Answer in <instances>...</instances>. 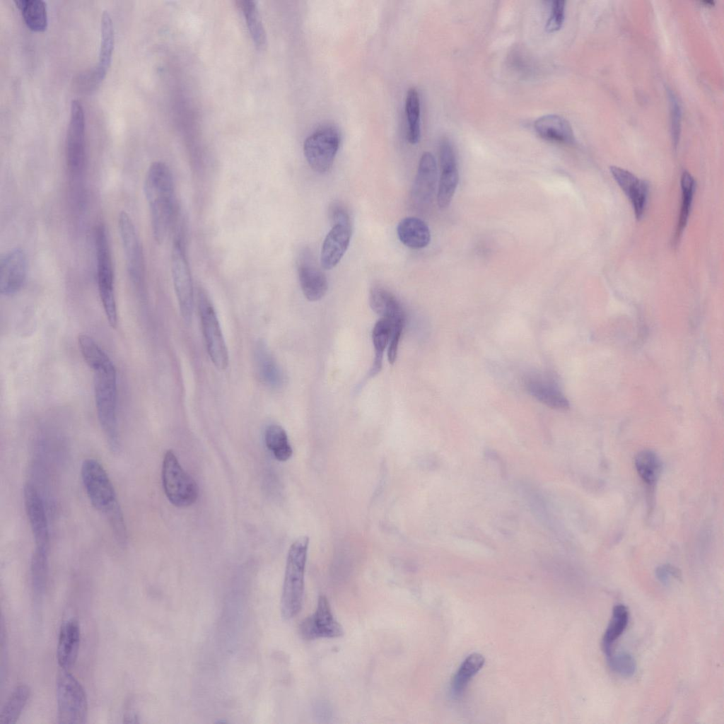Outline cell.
Masks as SVG:
<instances>
[{
  "label": "cell",
  "mask_w": 724,
  "mask_h": 724,
  "mask_svg": "<svg viewBox=\"0 0 724 724\" xmlns=\"http://www.w3.org/2000/svg\"><path fill=\"white\" fill-rule=\"evenodd\" d=\"M23 499L35 547L49 550V527L43 500L36 487L30 483L24 486Z\"/></svg>",
  "instance_id": "15"
},
{
  "label": "cell",
  "mask_w": 724,
  "mask_h": 724,
  "mask_svg": "<svg viewBox=\"0 0 724 724\" xmlns=\"http://www.w3.org/2000/svg\"><path fill=\"white\" fill-rule=\"evenodd\" d=\"M28 272V260L25 252L14 248L5 253L0 261V293L12 296L23 286Z\"/></svg>",
  "instance_id": "16"
},
{
  "label": "cell",
  "mask_w": 724,
  "mask_h": 724,
  "mask_svg": "<svg viewBox=\"0 0 724 724\" xmlns=\"http://www.w3.org/2000/svg\"><path fill=\"white\" fill-rule=\"evenodd\" d=\"M670 103V121L672 143L676 148L679 143L681 132L682 111L680 104L672 93L669 95Z\"/></svg>",
  "instance_id": "42"
},
{
  "label": "cell",
  "mask_w": 724,
  "mask_h": 724,
  "mask_svg": "<svg viewBox=\"0 0 724 724\" xmlns=\"http://www.w3.org/2000/svg\"><path fill=\"white\" fill-rule=\"evenodd\" d=\"M298 263V274L304 296L310 301L320 300L328 289L325 274L314 264L310 253L304 251Z\"/></svg>",
  "instance_id": "19"
},
{
  "label": "cell",
  "mask_w": 724,
  "mask_h": 724,
  "mask_svg": "<svg viewBox=\"0 0 724 724\" xmlns=\"http://www.w3.org/2000/svg\"><path fill=\"white\" fill-rule=\"evenodd\" d=\"M94 392L97 415L100 425L113 451L119 448L117 418V373L108 359L94 369Z\"/></svg>",
  "instance_id": "2"
},
{
  "label": "cell",
  "mask_w": 724,
  "mask_h": 724,
  "mask_svg": "<svg viewBox=\"0 0 724 724\" xmlns=\"http://www.w3.org/2000/svg\"><path fill=\"white\" fill-rule=\"evenodd\" d=\"M197 298L202 330L209 358L217 369L223 370L228 365V352L216 310L201 286L198 288Z\"/></svg>",
  "instance_id": "7"
},
{
  "label": "cell",
  "mask_w": 724,
  "mask_h": 724,
  "mask_svg": "<svg viewBox=\"0 0 724 724\" xmlns=\"http://www.w3.org/2000/svg\"><path fill=\"white\" fill-rule=\"evenodd\" d=\"M629 622V611L622 604L616 605L612 611V617L603 635L602 640V650L606 655L612 653L614 642L625 631Z\"/></svg>",
  "instance_id": "30"
},
{
  "label": "cell",
  "mask_w": 724,
  "mask_h": 724,
  "mask_svg": "<svg viewBox=\"0 0 724 724\" xmlns=\"http://www.w3.org/2000/svg\"><path fill=\"white\" fill-rule=\"evenodd\" d=\"M341 141L337 127L325 124L318 127L304 141L303 153L310 167L316 173L328 172L334 163Z\"/></svg>",
  "instance_id": "8"
},
{
  "label": "cell",
  "mask_w": 724,
  "mask_h": 724,
  "mask_svg": "<svg viewBox=\"0 0 724 724\" xmlns=\"http://www.w3.org/2000/svg\"><path fill=\"white\" fill-rule=\"evenodd\" d=\"M264 440L267 448L279 461H286L292 455V448L285 430L279 425L272 424L267 427Z\"/></svg>",
  "instance_id": "33"
},
{
  "label": "cell",
  "mask_w": 724,
  "mask_h": 724,
  "mask_svg": "<svg viewBox=\"0 0 724 724\" xmlns=\"http://www.w3.org/2000/svg\"><path fill=\"white\" fill-rule=\"evenodd\" d=\"M118 229L129 277L134 284L141 285L145 274L142 247L134 222L126 211L118 216Z\"/></svg>",
  "instance_id": "12"
},
{
  "label": "cell",
  "mask_w": 724,
  "mask_h": 724,
  "mask_svg": "<svg viewBox=\"0 0 724 724\" xmlns=\"http://www.w3.org/2000/svg\"><path fill=\"white\" fill-rule=\"evenodd\" d=\"M144 193L148 204L153 236L161 244L171 226L175 211V194L172 173L160 161L153 163L144 181Z\"/></svg>",
  "instance_id": "1"
},
{
  "label": "cell",
  "mask_w": 724,
  "mask_h": 724,
  "mask_svg": "<svg viewBox=\"0 0 724 724\" xmlns=\"http://www.w3.org/2000/svg\"><path fill=\"white\" fill-rule=\"evenodd\" d=\"M308 545L309 538L301 536L293 542L288 552L281 600L284 619L294 617L302 607Z\"/></svg>",
  "instance_id": "3"
},
{
  "label": "cell",
  "mask_w": 724,
  "mask_h": 724,
  "mask_svg": "<svg viewBox=\"0 0 724 724\" xmlns=\"http://www.w3.org/2000/svg\"><path fill=\"white\" fill-rule=\"evenodd\" d=\"M81 476L93 506L105 515L118 504L113 484L103 466L96 460H83Z\"/></svg>",
  "instance_id": "9"
},
{
  "label": "cell",
  "mask_w": 724,
  "mask_h": 724,
  "mask_svg": "<svg viewBox=\"0 0 724 724\" xmlns=\"http://www.w3.org/2000/svg\"><path fill=\"white\" fill-rule=\"evenodd\" d=\"M30 695L29 687H16L4 704L0 712V724L15 723L20 717Z\"/></svg>",
  "instance_id": "31"
},
{
  "label": "cell",
  "mask_w": 724,
  "mask_h": 724,
  "mask_svg": "<svg viewBox=\"0 0 724 724\" xmlns=\"http://www.w3.org/2000/svg\"><path fill=\"white\" fill-rule=\"evenodd\" d=\"M609 667L624 677H632L636 670V662L634 657L626 652H613L606 656Z\"/></svg>",
  "instance_id": "39"
},
{
  "label": "cell",
  "mask_w": 724,
  "mask_h": 724,
  "mask_svg": "<svg viewBox=\"0 0 724 724\" xmlns=\"http://www.w3.org/2000/svg\"><path fill=\"white\" fill-rule=\"evenodd\" d=\"M484 664V658L479 653H472L467 656L461 664L452 682V693L459 696L477 672Z\"/></svg>",
  "instance_id": "34"
},
{
  "label": "cell",
  "mask_w": 724,
  "mask_h": 724,
  "mask_svg": "<svg viewBox=\"0 0 724 724\" xmlns=\"http://www.w3.org/2000/svg\"><path fill=\"white\" fill-rule=\"evenodd\" d=\"M439 158L441 169L437 194V202L440 209L450 204L459 182V172L455 153L450 142L443 139L439 145Z\"/></svg>",
  "instance_id": "17"
},
{
  "label": "cell",
  "mask_w": 724,
  "mask_h": 724,
  "mask_svg": "<svg viewBox=\"0 0 724 724\" xmlns=\"http://www.w3.org/2000/svg\"><path fill=\"white\" fill-rule=\"evenodd\" d=\"M101 40L97 66L81 75V86L85 91H93L104 79L110 65L115 43L111 16L104 11L101 17Z\"/></svg>",
  "instance_id": "14"
},
{
  "label": "cell",
  "mask_w": 724,
  "mask_h": 724,
  "mask_svg": "<svg viewBox=\"0 0 724 724\" xmlns=\"http://www.w3.org/2000/svg\"><path fill=\"white\" fill-rule=\"evenodd\" d=\"M655 577L658 581L663 585H668L671 578L679 579L681 578L679 570L670 564H664L656 568L655 571Z\"/></svg>",
  "instance_id": "45"
},
{
  "label": "cell",
  "mask_w": 724,
  "mask_h": 724,
  "mask_svg": "<svg viewBox=\"0 0 724 724\" xmlns=\"http://www.w3.org/2000/svg\"><path fill=\"white\" fill-rule=\"evenodd\" d=\"M522 491L535 516L549 525V511L542 496L532 486H524Z\"/></svg>",
  "instance_id": "40"
},
{
  "label": "cell",
  "mask_w": 724,
  "mask_h": 724,
  "mask_svg": "<svg viewBox=\"0 0 724 724\" xmlns=\"http://www.w3.org/2000/svg\"><path fill=\"white\" fill-rule=\"evenodd\" d=\"M162 483L166 497L176 507H188L198 498L195 480L182 467L173 450L165 452L162 464Z\"/></svg>",
  "instance_id": "5"
},
{
  "label": "cell",
  "mask_w": 724,
  "mask_h": 724,
  "mask_svg": "<svg viewBox=\"0 0 724 724\" xmlns=\"http://www.w3.org/2000/svg\"><path fill=\"white\" fill-rule=\"evenodd\" d=\"M240 6L255 45L258 48L262 47L266 43V33L255 2L249 0L240 1Z\"/></svg>",
  "instance_id": "38"
},
{
  "label": "cell",
  "mask_w": 724,
  "mask_h": 724,
  "mask_svg": "<svg viewBox=\"0 0 724 724\" xmlns=\"http://www.w3.org/2000/svg\"><path fill=\"white\" fill-rule=\"evenodd\" d=\"M255 359L257 373L262 383L272 389L281 388L284 383V373L264 341H257Z\"/></svg>",
  "instance_id": "24"
},
{
  "label": "cell",
  "mask_w": 724,
  "mask_h": 724,
  "mask_svg": "<svg viewBox=\"0 0 724 724\" xmlns=\"http://www.w3.org/2000/svg\"><path fill=\"white\" fill-rule=\"evenodd\" d=\"M682 188V204L679 216L677 227L675 235V241L677 242L686 227L689 219L694 193L695 190V181L691 175L684 171L681 177Z\"/></svg>",
  "instance_id": "37"
},
{
  "label": "cell",
  "mask_w": 724,
  "mask_h": 724,
  "mask_svg": "<svg viewBox=\"0 0 724 724\" xmlns=\"http://www.w3.org/2000/svg\"><path fill=\"white\" fill-rule=\"evenodd\" d=\"M420 99L417 90L411 87L407 92L405 114L408 122L407 139L411 144L418 143L421 136Z\"/></svg>",
  "instance_id": "35"
},
{
  "label": "cell",
  "mask_w": 724,
  "mask_h": 724,
  "mask_svg": "<svg viewBox=\"0 0 724 724\" xmlns=\"http://www.w3.org/2000/svg\"><path fill=\"white\" fill-rule=\"evenodd\" d=\"M48 552L49 550L35 547L31 558L32 588L35 597L38 599L43 595L47 583Z\"/></svg>",
  "instance_id": "32"
},
{
  "label": "cell",
  "mask_w": 724,
  "mask_h": 724,
  "mask_svg": "<svg viewBox=\"0 0 724 724\" xmlns=\"http://www.w3.org/2000/svg\"><path fill=\"white\" fill-rule=\"evenodd\" d=\"M536 133L543 139L565 144L575 141L570 123L557 115H547L539 117L534 123Z\"/></svg>",
  "instance_id": "26"
},
{
  "label": "cell",
  "mask_w": 724,
  "mask_h": 724,
  "mask_svg": "<svg viewBox=\"0 0 724 724\" xmlns=\"http://www.w3.org/2000/svg\"><path fill=\"white\" fill-rule=\"evenodd\" d=\"M85 117L83 108L77 100L71 103L70 118L65 140L67 170L73 177L82 175L86 163Z\"/></svg>",
  "instance_id": "10"
},
{
  "label": "cell",
  "mask_w": 724,
  "mask_h": 724,
  "mask_svg": "<svg viewBox=\"0 0 724 724\" xmlns=\"http://www.w3.org/2000/svg\"><path fill=\"white\" fill-rule=\"evenodd\" d=\"M400 242L414 250L426 247L431 241V232L427 224L421 218L407 216L402 218L397 226Z\"/></svg>",
  "instance_id": "27"
},
{
  "label": "cell",
  "mask_w": 724,
  "mask_h": 724,
  "mask_svg": "<svg viewBox=\"0 0 724 724\" xmlns=\"http://www.w3.org/2000/svg\"><path fill=\"white\" fill-rule=\"evenodd\" d=\"M372 310L388 320L391 325L405 322V313L399 300L389 290L380 286H373L369 293Z\"/></svg>",
  "instance_id": "25"
},
{
  "label": "cell",
  "mask_w": 724,
  "mask_h": 724,
  "mask_svg": "<svg viewBox=\"0 0 724 724\" xmlns=\"http://www.w3.org/2000/svg\"><path fill=\"white\" fill-rule=\"evenodd\" d=\"M56 689L59 723H85L88 716L86 694L69 670L61 669L57 679Z\"/></svg>",
  "instance_id": "6"
},
{
  "label": "cell",
  "mask_w": 724,
  "mask_h": 724,
  "mask_svg": "<svg viewBox=\"0 0 724 724\" xmlns=\"http://www.w3.org/2000/svg\"><path fill=\"white\" fill-rule=\"evenodd\" d=\"M635 467L639 477L649 486H654L661 472V462L652 450H643L635 457Z\"/></svg>",
  "instance_id": "36"
},
{
  "label": "cell",
  "mask_w": 724,
  "mask_h": 724,
  "mask_svg": "<svg viewBox=\"0 0 724 724\" xmlns=\"http://www.w3.org/2000/svg\"><path fill=\"white\" fill-rule=\"evenodd\" d=\"M171 272L175 294L182 317L190 322L194 307V288L187 259L180 239L175 240L171 252Z\"/></svg>",
  "instance_id": "11"
},
{
  "label": "cell",
  "mask_w": 724,
  "mask_h": 724,
  "mask_svg": "<svg viewBox=\"0 0 724 724\" xmlns=\"http://www.w3.org/2000/svg\"><path fill=\"white\" fill-rule=\"evenodd\" d=\"M566 1H554L551 4L550 14L547 21L545 29L549 33L559 30L564 21Z\"/></svg>",
  "instance_id": "43"
},
{
  "label": "cell",
  "mask_w": 724,
  "mask_h": 724,
  "mask_svg": "<svg viewBox=\"0 0 724 724\" xmlns=\"http://www.w3.org/2000/svg\"><path fill=\"white\" fill-rule=\"evenodd\" d=\"M105 515L108 518L117 541L120 545H125L127 540V530L119 503L107 512Z\"/></svg>",
  "instance_id": "41"
},
{
  "label": "cell",
  "mask_w": 724,
  "mask_h": 724,
  "mask_svg": "<svg viewBox=\"0 0 724 724\" xmlns=\"http://www.w3.org/2000/svg\"><path fill=\"white\" fill-rule=\"evenodd\" d=\"M27 26L33 31H43L48 23L46 2L43 0H14Z\"/></svg>",
  "instance_id": "29"
},
{
  "label": "cell",
  "mask_w": 724,
  "mask_h": 724,
  "mask_svg": "<svg viewBox=\"0 0 724 724\" xmlns=\"http://www.w3.org/2000/svg\"><path fill=\"white\" fill-rule=\"evenodd\" d=\"M391 332L392 325L387 319L381 317L375 324L372 333L375 356L373 365L364 378L363 384L380 372L383 367L384 351L388 346Z\"/></svg>",
  "instance_id": "28"
},
{
  "label": "cell",
  "mask_w": 724,
  "mask_h": 724,
  "mask_svg": "<svg viewBox=\"0 0 724 724\" xmlns=\"http://www.w3.org/2000/svg\"><path fill=\"white\" fill-rule=\"evenodd\" d=\"M94 243L98 293L108 322L112 328H115L117 324V310L114 272L107 231L103 225L95 227Z\"/></svg>",
  "instance_id": "4"
},
{
  "label": "cell",
  "mask_w": 724,
  "mask_h": 724,
  "mask_svg": "<svg viewBox=\"0 0 724 724\" xmlns=\"http://www.w3.org/2000/svg\"><path fill=\"white\" fill-rule=\"evenodd\" d=\"M329 217L332 226L336 224H351V218L346 209L339 203H333L329 209Z\"/></svg>",
  "instance_id": "44"
},
{
  "label": "cell",
  "mask_w": 724,
  "mask_h": 724,
  "mask_svg": "<svg viewBox=\"0 0 724 724\" xmlns=\"http://www.w3.org/2000/svg\"><path fill=\"white\" fill-rule=\"evenodd\" d=\"M299 634L306 641L333 638L343 635V628L334 617L325 596L319 597L315 611L301 621Z\"/></svg>",
  "instance_id": "13"
},
{
  "label": "cell",
  "mask_w": 724,
  "mask_h": 724,
  "mask_svg": "<svg viewBox=\"0 0 724 724\" xmlns=\"http://www.w3.org/2000/svg\"><path fill=\"white\" fill-rule=\"evenodd\" d=\"M81 631L78 622L71 619L61 626L57 648V658L61 669L70 670L78 653Z\"/></svg>",
  "instance_id": "22"
},
{
  "label": "cell",
  "mask_w": 724,
  "mask_h": 724,
  "mask_svg": "<svg viewBox=\"0 0 724 724\" xmlns=\"http://www.w3.org/2000/svg\"><path fill=\"white\" fill-rule=\"evenodd\" d=\"M351 238V225L336 224L327 234L322 243L320 263L325 269L337 266L345 254Z\"/></svg>",
  "instance_id": "21"
},
{
  "label": "cell",
  "mask_w": 724,
  "mask_h": 724,
  "mask_svg": "<svg viewBox=\"0 0 724 724\" xmlns=\"http://www.w3.org/2000/svg\"><path fill=\"white\" fill-rule=\"evenodd\" d=\"M609 169L614 179L631 202L636 218L641 220L647 206L648 182L624 168L611 166Z\"/></svg>",
  "instance_id": "18"
},
{
  "label": "cell",
  "mask_w": 724,
  "mask_h": 724,
  "mask_svg": "<svg viewBox=\"0 0 724 724\" xmlns=\"http://www.w3.org/2000/svg\"><path fill=\"white\" fill-rule=\"evenodd\" d=\"M437 181V165L433 155L424 152L419 160L412 187L411 197L419 205H426L432 200Z\"/></svg>",
  "instance_id": "20"
},
{
  "label": "cell",
  "mask_w": 724,
  "mask_h": 724,
  "mask_svg": "<svg viewBox=\"0 0 724 724\" xmlns=\"http://www.w3.org/2000/svg\"><path fill=\"white\" fill-rule=\"evenodd\" d=\"M527 392L537 400L556 409H566L569 402L557 385L541 375H530L525 380Z\"/></svg>",
  "instance_id": "23"
}]
</instances>
